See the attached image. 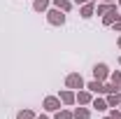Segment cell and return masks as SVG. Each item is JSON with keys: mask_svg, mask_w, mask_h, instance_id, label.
<instances>
[{"mask_svg": "<svg viewBox=\"0 0 121 119\" xmlns=\"http://www.w3.org/2000/svg\"><path fill=\"white\" fill-rule=\"evenodd\" d=\"M100 2H117V0H100Z\"/></svg>", "mask_w": 121, "mask_h": 119, "instance_id": "cell-24", "label": "cell"}, {"mask_svg": "<svg viewBox=\"0 0 121 119\" xmlns=\"http://www.w3.org/2000/svg\"><path fill=\"white\" fill-rule=\"evenodd\" d=\"M119 63H121V56H119Z\"/></svg>", "mask_w": 121, "mask_h": 119, "instance_id": "cell-27", "label": "cell"}, {"mask_svg": "<svg viewBox=\"0 0 121 119\" xmlns=\"http://www.w3.org/2000/svg\"><path fill=\"white\" fill-rule=\"evenodd\" d=\"M109 117L112 119H121V110L119 107H109Z\"/></svg>", "mask_w": 121, "mask_h": 119, "instance_id": "cell-19", "label": "cell"}, {"mask_svg": "<svg viewBox=\"0 0 121 119\" xmlns=\"http://www.w3.org/2000/svg\"><path fill=\"white\" fill-rule=\"evenodd\" d=\"M79 14H82V19H91V16L95 14V2H93V0H89L86 5H82Z\"/></svg>", "mask_w": 121, "mask_h": 119, "instance_id": "cell-7", "label": "cell"}, {"mask_svg": "<svg viewBox=\"0 0 121 119\" xmlns=\"http://www.w3.org/2000/svg\"><path fill=\"white\" fill-rule=\"evenodd\" d=\"M107 77H109V68H107L105 63H95V65H93V79L105 82Z\"/></svg>", "mask_w": 121, "mask_h": 119, "instance_id": "cell-4", "label": "cell"}, {"mask_svg": "<svg viewBox=\"0 0 121 119\" xmlns=\"http://www.w3.org/2000/svg\"><path fill=\"white\" fill-rule=\"evenodd\" d=\"M75 101H77L79 105H91V101H93V93H91V91L84 87V89L75 91Z\"/></svg>", "mask_w": 121, "mask_h": 119, "instance_id": "cell-5", "label": "cell"}, {"mask_svg": "<svg viewBox=\"0 0 121 119\" xmlns=\"http://www.w3.org/2000/svg\"><path fill=\"white\" fill-rule=\"evenodd\" d=\"M103 119H112V117H109V114H107V117H103Z\"/></svg>", "mask_w": 121, "mask_h": 119, "instance_id": "cell-25", "label": "cell"}, {"mask_svg": "<svg viewBox=\"0 0 121 119\" xmlns=\"http://www.w3.org/2000/svg\"><path fill=\"white\" fill-rule=\"evenodd\" d=\"M54 119H75L72 117V110H65V107H60L54 112Z\"/></svg>", "mask_w": 121, "mask_h": 119, "instance_id": "cell-16", "label": "cell"}, {"mask_svg": "<svg viewBox=\"0 0 121 119\" xmlns=\"http://www.w3.org/2000/svg\"><path fill=\"white\" fill-rule=\"evenodd\" d=\"M16 119H35V112L33 110H19L16 112Z\"/></svg>", "mask_w": 121, "mask_h": 119, "instance_id": "cell-17", "label": "cell"}, {"mask_svg": "<svg viewBox=\"0 0 121 119\" xmlns=\"http://www.w3.org/2000/svg\"><path fill=\"white\" fill-rule=\"evenodd\" d=\"M91 107L98 110V112H107V110H109V105H107L105 98H93V101H91Z\"/></svg>", "mask_w": 121, "mask_h": 119, "instance_id": "cell-12", "label": "cell"}, {"mask_svg": "<svg viewBox=\"0 0 121 119\" xmlns=\"http://www.w3.org/2000/svg\"><path fill=\"white\" fill-rule=\"evenodd\" d=\"M114 5H117V2H98V5H95V14H100V16H105L107 12H109V9H112V7H114Z\"/></svg>", "mask_w": 121, "mask_h": 119, "instance_id": "cell-14", "label": "cell"}, {"mask_svg": "<svg viewBox=\"0 0 121 119\" xmlns=\"http://www.w3.org/2000/svg\"><path fill=\"white\" fill-rule=\"evenodd\" d=\"M51 5V0H33V9L35 12H47Z\"/></svg>", "mask_w": 121, "mask_h": 119, "instance_id": "cell-15", "label": "cell"}, {"mask_svg": "<svg viewBox=\"0 0 121 119\" xmlns=\"http://www.w3.org/2000/svg\"><path fill=\"white\" fill-rule=\"evenodd\" d=\"M109 82L121 89V73H119V70H117V73H109Z\"/></svg>", "mask_w": 121, "mask_h": 119, "instance_id": "cell-18", "label": "cell"}, {"mask_svg": "<svg viewBox=\"0 0 121 119\" xmlns=\"http://www.w3.org/2000/svg\"><path fill=\"white\" fill-rule=\"evenodd\" d=\"M47 21L51 23V26H63L65 23V12H60L58 7H51V9H47Z\"/></svg>", "mask_w": 121, "mask_h": 119, "instance_id": "cell-2", "label": "cell"}, {"mask_svg": "<svg viewBox=\"0 0 121 119\" xmlns=\"http://www.w3.org/2000/svg\"><path fill=\"white\" fill-rule=\"evenodd\" d=\"M58 98H60L63 105H75L77 103V101H75V91H72V89H63L58 93Z\"/></svg>", "mask_w": 121, "mask_h": 119, "instance_id": "cell-6", "label": "cell"}, {"mask_svg": "<svg viewBox=\"0 0 121 119\" xmlns=\"http://www.w3.org/2000/svg\"><path fill=\"white\" fill-rule=\"evenodd\" d=\"M86 84H84V77L79 73H70L68 77H65V89H72V91H79V89H84Z\"/></svg>", "mask_w": 121, "mask_h": 119, "instance_id": "cell-1", "label": "cell"}, {"mask_svg": "<svg viewBox=\"0 0 121 119\" xmlns=\"http://www.w3.org/2000/svg\"><path fill=\"white\" fill-rule=\"evenodd\" d=\"M117 2H119V7H121V0H117Z\"/></svg>", "mask_w": 121, "mask_h": 119, "instance_id": "cell-26", "label": "cell"}, {"mask_svg": "<svg viewBox=\"0 0 121 119\" xmlns=\"http://www.w3.org/2000/svg\"><path fill=\"white\" fill-rule=\"evenodd\" d=\"M51 5H54V7H58L60 12H65V14H68V12L72 9V5H75V2H72V0H51Z\"/></svg>", "mask_w": 121, "mask_h": 119, "instance_id": "cell-10", "label": "cell"}, {"mask_svg": "<svg viewBox=\"0 0 121 119\" xmlns=\"http://www.w3.org/2000/svg\"><path fill=\"white\" fill-rule=\"evenodd\" d=\"M119 110H121V105H119Z\"/></svg>", "mask_w": 121, "mask_h": 119, "instance_id": "cell-28", "label": "cell"}, {"mask_svg": "<svg viewBox=\"0 0 121 119\" xmlns=\"http://www.w3.org/2000/svg\"><path fill=\"white\" fill-rule=\"evenodd\" d=\"M42 107H44L47 112H56V110H60V107H63V103H60L58 96H47L44 101H42Z\"/></svg>", "mask_w": 121, "mask_h": 119, "instance_id": "cell-3", "label": "cell"}, {"mask_svg": "<svg viewBox=\"0 0 121 119\" xmlns=\"http://www.w3.org/2000/svg\"><path fill=\"white\" fill-rule=\"evenodd\" d=\"M35 119H49V117H47V114H40V117H35Z\"/></svg>", "mask_w": 121, "mask_h": 119, "instance_id": "cell-23", "label": "cell"}, {"mask_svg": "<svg viewBox=\"0 0 121 119\" xmlns=\"http://www.w3.org/2000/svg\"><path fill=\"white\" fill-rule=\"evenodd\" d=\"M112 28H114V33H121V14H119V19L112 23Z\"/></svg>", "mask_w": 121, "mask_h": 119, "instance_id": "cell-20", "label": "cell"}, {"mask_svg": "<svg viewBox=\"0 0 121 119\" xmlns=\"http://www.w3.org/2000/svg\"><path fill=\"white\" fill-rule=\"evenodd\" d=\"M107 105H109V107H119L121 105V91H117V93H107Z\"/></svg>", "mask_w": 121, "mask_h": 119, "instance_id": "cell-13", "label": "cell"}, {"mask_svg": "<svg viewBox=\"0 0 121 119\" xmlns=\"http://www.w3.org/2000/svg\"><path fill=\"white\" fill-rule=\"evenodd\" d=\"M86 89L91 93H105V82H98V79H91L89 84H86Z\"/></svg>", "mask_w": 121, "mask_h": 119, "instance_id": "cell-9", "label": "cell"}, {"mask_svg": "<svg viewBox=\"0 0 121 119\" xmlns=\"http://www.w3.org/2000/svg\"><path fill=\"white\" fill-rule=\"evenodd\" d=\"M117 47H119V49H121V35H119V40H117Z\"/></svg>", "mask_w": 121, "mask_h": 119, "instance_id": "cell-22", "label": "cell"}, {"mask_svg": "<svg viewBox=\"0 0 121 119\" xmlns=\"http://www.w3.org/2000/svg\"><path fill=\"white\" fill-rule=\"evenodd\" d=\"M72 117L75 119H91V110L86 107V105H79V107L72 110Z\"/></svg>", "mask_w": 121, "mask_h": 119, "instance_id": "cell-8", "label": "cell"}, {"mask_svg": "<svg viewBox=\"0 0 121 119\" xmlns=\"http://www.w3.org/2000/svg\"><path fill=\"white\" fill-rule=\"evenodd\" d=\"M117 19H119V12H117V5H114V7H112V9H109L105 16H103V23H105V26H112Z\"/></svg>", "mask_w": 121, "mask_h": 119, "instance_id": "cell-11", "label": "cell"}, {"mask_svg": "<svg viewBox=\"0 0 121 119\" xmlns=\"http://www.w3.org/2000/svg\"><path fill=\"white\" fill-rule=\"evenodd\" d=\"M72 2H75V5H79V7H82V5H86L89 0H72Z\"/></svg>", "mask_w": 121, "mask_h": 119, "instance_id": "cell-21", "label": "cell"}]
</instances>
